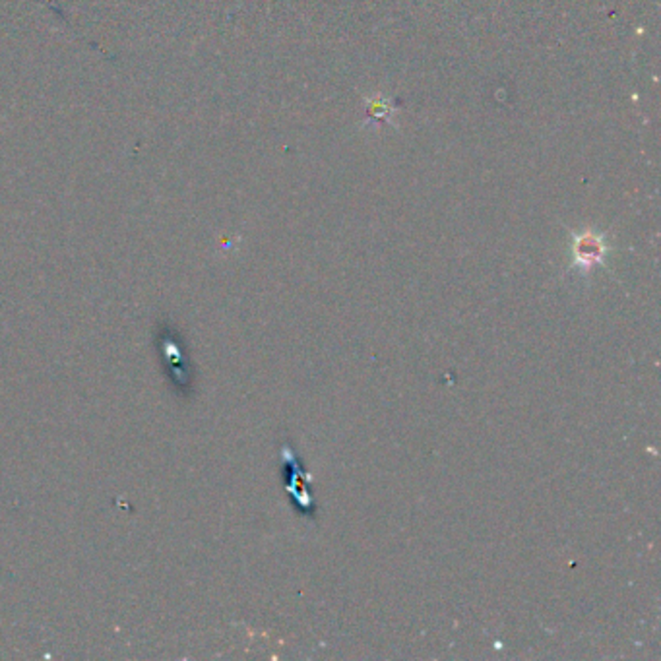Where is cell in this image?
<instances>
[{"label": "cell", "mask_w": 661, "mask_h": 661, "mask_svg": "<svg viewBox=\"0 0 661 661\" xmlns=\"http://www.w3.org/2000/svg\"><path fill=\"white\" fill-rule=\"evenodd\" d=\"M601 242L595 239V237H583L582 241L578 242V247H576V254L580 260H583L586 264L588 262H595L601 257Z\"/></svg>", "instance_id": "cell-1"}]
</instances>
